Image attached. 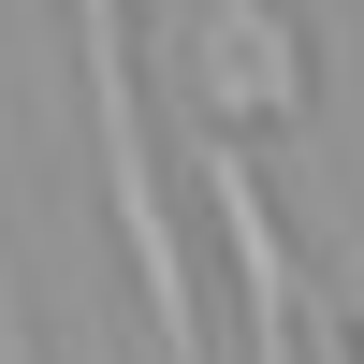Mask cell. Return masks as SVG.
Wrapping results in <instances>:
<instances>
[{
    "instance_id": "cell-3",
    "label": "cell",
    "mask_w": 364,
    "mask_h": 364,
    "mask_svg": "<svg viewBox=\"0 0 364 364\" xmlns=\"http://www.w3.org/2000/svg\"><path fill=\"white\" fill-rule=\"evenodd\" d=\"M190 190H204V219L233 248V291H248V364H291V233H277V204L248 175V132L190 117Z\"/></svg>"
},
{
    "instance_id": "cell-1",
    "label": "cell",
    "mask_w": 364,
    "mask_h": 364,
    "mask_svg": "<svg viewBox=\"0 0 364 364\" xmlns=\"http://www.w3.org/2000/svg\"><path fill=\"white\" fill-rule=\"evenodd\" d=\"M73 73H87V132H102V204H117V248H132V306L161 364H204V277H190V233L161 204V146H146V87H132V0H73Z\"/></svg>"
},
{
    "instance_id": "cell-4",
    "label": "cell",
    "mask_w": 364,
    "mask_h": 364,
    "mask_svg": "<svg viewBox=\"0 0 364 364\" xmlns=\"http://www.w3.org/2000/svg\"><path fill=\"white\" fill-rule=\"evenodd\" d=\"M336 306H350V350H364V262H350V291H336Z\"/></svg>"
},
{
    "instance_id": "cell-2",
    "label": "cell",
    "mask_w": 364,
    "mask_h": 364,
    "mask_svg": "<svg viewBox=\"0 0 364 364\" xmlns=\"http://www.w3.org/2000/svg\"><path fill=\"white\" fill-rule=\"evenodd\" d=\"M175 44H190V87H204L219 132H291L306 117V29L277 0H190Z\"/></svg>"
},
{
    "instance_id": "cell-5",
    "label": "cell",
    "mask_w": 364,
    "mask_h": 364,
    "mask_svg": "<svg viewBox=\"0 0 364 364\" xmlns=\"http://www.w3.org/2000/svg\"><path fill=\"white\" fill-rule=\"evenodd\" d=\"M132 364H161V350H132Z\"/></svg>"
}]
</instances>
